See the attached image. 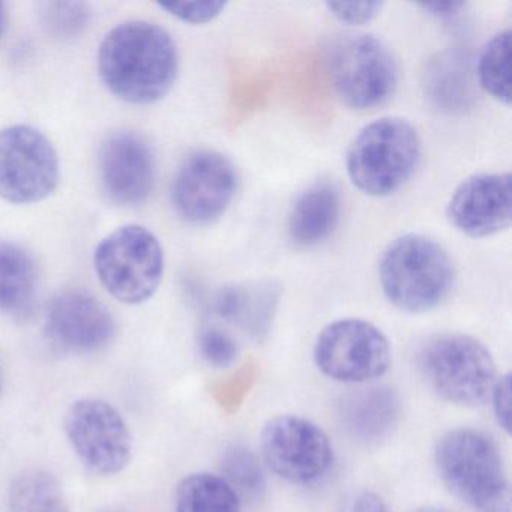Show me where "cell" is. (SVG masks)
Here are the masks:
<instances>
[{"mask_svg": "<svg viewBox=\"0 0 512 512\" xmlns=\"http://www.w3.org/2000/svg\"><path fill=\"white\" fill-rule=\"evenodd\" d=\"M98 71L106 88L125 103L163 100L178 79V47L172 35L149 22H125L104 38Z\"/></svg>", "mask_w": 512, "mask_h": 512, "instance_id": "1", "label": "cell"}, {"mask_svg": "<svg viewBox=\"0 0 512 512\" xmlns=\"http://www.w3.org/2000/svg\"><path fill=\"white\" fill-rule=\"evenodd\" d=\"M383 295L398 310L428 313L442 305L455 283L448 251L430 236L407 233L389 242L379 260Z\"/></svg>", "mask_w": 512, "mask_h": 512, "instance_id": "2", "label": "cell"}, {"mask_svg": "<svg viewBox=\"0 0 512 512\" xmlns=\"http://www.w3.org/2000/svg\"><path fill=\"white\" fill-rule=\"evenodd\" d=\"M437 473L461 502L478 512H511V491L499 446L473 428L448 431L434 452Z\"/></svg>", "mask_w": 512, "mask_h": 512, "instance_id": "3", "label": "cell"}, {"mask_svg": "<svg viewBox=\"0 0 512 512\" xmlns=\"http://www.w3.org/2000/svg\"><path fill=\"white\" fill-rule=\"evenodd\" d=\"M421 158L418 131L403 118H382L365 125L350 143L346 169L365 196L388 197L407 184Z\"/></svg>", "mask_w": 512, "mask_h": 512, "instance_id": "4", "label": "cell"}, {"mask_svg": "<svg viewBox=\"0 0 512 512\" xmlns=\"http://www.w3.org/2000/svg\"><path fill=\"white\" fill-rule=\"evenodd\" d=\"M419 368L440 398L458 406L485 403L497 380L496 362L490 350L464 334L431 337L419 352Z\"/></svg>", "mask_w": 512, "mask_h": 512, "instance_id": "5", "label": "cell"}, {"mask_svg": "<svg viewBox=\"0 0 512 512\" xmlns=\"http://www.w3.org/2000/svg\"><path fill=\"white\" fill-rule=\"evenodd\" d=\"M95 271L104 289L128 305L149 301L164 275V251L157 236L139 224L107 235L94 254Z\"/></svg>", "mask_w": 512, "mask_h": 512, "instance_id": "6", "label": "cell"}, {"mask_svg": "<svg viewBox=\"0 0 512 512\" xmlns=\"http://www.w3.org/2000/svg\"><path fill=\"white\" fill-rule=\"evenodd\" d=\"M328 67L335 92L350 109H376L395 94L398 86L397 61L374 35L338 38L329 50Z\"/></svg>", "mask_w": 512, "mask_h": 512, "instance_id": "7", "label": "cell"}, {"mask_svg": "<svg viewBox=\"0 0 512 512\" xmlns=\"http://www.w3.org/2000/svg\"><path fill=\"white\" fill-rule=\"evenodd\" d=\"M61 167L52 142L37 128L14 125L0 131V199L31 205L52 196Z\"/></svg>", "mask_w": 512, "mask_h": 512, "instance_id": "8", "label": "cell"}, {"mask_svg": "<svg viewBox=\"0 0 512 512\" xmlns=\"http://www.w3.org/2000/svg\"><path fill=\"white\" fill-rule=\"evenodd\" d=\"M386 335L364 319H341L322 329L314 344V362L329 379L367 383L379 379L391 365Z\"/></svg>", "mask_w": 512, "mask_h": 512, "instance_id": "9", "label": "cell"}, {"mask_svg": "<svg viewBox=\"0 0 512 512\" xmlns=\"http://www.w3.org/2000/svg\"><path fill=\"white\" fill-rule=\"evenodd\" d=\"M235 164L214 149H197L182 161L172 182V205L185 223L206 226L226 214L238 191Z\"/></svg>", "mask_w": 512, "mask_h": 512, "instance_id": "10", "label": "cell"}, {"mask_svg": "<svg viewBox=\"0 0 512 512\" xmlns=\"http://www.w3.org/2000/svg\"><path fill=\"white\" fill-rule=\"evenodd\" d=\"M65 433L74 452L95 475L122 472L133 454V437L124 416L100 398H82L65 416Z\"/></svg>", "mask_w": 512, "mask_h": 512, "instance_id": "11", "label": "cell"}, {"mask_svg": "<svg viewBox=\"0 0 512 512\" xmlns=\"http://www.w3.org/2000/svg\"><path fill=\"white\" fill-rule=\"evenodd\" d=\"M262 452L272 472L292 484L322 478L334 461L328 434L310 419L280 415L262 431Z\"/></svg>", "mask_w": 512, "mask_h": 512, "instance_id": "12", "label": "cell"}, {"mask_svg": "<svg viewBox=\"0 0 512 512\" xmlns=\"http://www.w3.org/2000/svg\"><path fill=\"white\" fill-rule=\"evenodd\" d=\"M449 223L469 238L497 235L511 226V173H479L461 182L448 205Z\"/></svg>", "mask_w": 512, "mask_h": 512, "instance_id": "13", "label": "cell"}, {"mask_svg": "<svg viewBox=\"0 0 512 512\" xmlns=\"http://www.w3.org/2000/svg\"><path fill=\"white\" fill-rule=\"evenodd\" d=\"M46 332L68 353H94L109 346L116 323L109 308L85 290H65L47 308Z\"/></svg>", "mask_w": 512, "mask_h": 512, "instance_id": "14", "label": "cell"}, {"mask_svg": "<svg viewBox=\"0 0 512 512\" xmlns=\"http://www.w3.org/2000/svg\"><path fill=\"white\" fill-rule=\"evenodd\" d=\"M101 184L112 202L136 206L148 200L157 179L155 155L136 133H116L101 148Z\"/></svg>", "mask_w": 512, "mask_h": 512, "instance_id": "15", "label": "cell"}, {"mask_svg": "<svg viewBox=\"0 0 512 512\" xmlns=\"http://www.w3.org/2000/svg\"><path fill=\"white\" fill-rule=\"evenodd\" d=\"M280 293L275 281L230 284L215 293L209 304V319L232 323L254 338H262L271 326Z\"/></svg>", "mask_w": 512, "mask_h": 512, "instance_id": "16", "label": "cell"}, {"mask_svg": "<svg viewBox=\"0 0 512 512\" xmlns=\"http://www.w3.org/2000/svg\"><path fill=\"white\" fill-rule=\"evenodd\" d=\"M425 95L436 109L455 115L475 103L476 77L469 56L461 50H445L430 59L422 80Z\"/></svg>", "mask_w": 512, "mask_h": 512, "instance_id": "17", "label": "cell"}, {"mask_svg": "<svg viewBox=\"0 0 512 512\" xmlns=\"http://www.w3.org/2000/svg\"><path fill=\"white\" fill-rule=\"evenodd\" d=\"M341 196L331 182H317L299 194L289 214L290 239L299 247H313L326 241L337 229Z\"/></svg>", "mask_w": 512, "mask_h": 512, "instance_id": "18", "label": "cell"}, {"mask_svg": "<svg viewBox=\"0 0 512 512\" xmlns=\"http://www.w3.org/2000/svg\"><path fill=\"white\" fill-rule=\"evenodd\" d=\"M344 427L361 442L385 439L400 418V400L394 389L371 388L349 395L343 403Z\"/></svg>", "mask_w": 512, "mask_h": 512, "instance_id": "19", "label": "cell"}, {"mask_svg": "<svg viewBox=\"0 0 512 512\" xmlns=\"http://www.w3.org/2000/svg\"><path fill=\"white\" fill-rule=\"evenodd\" d=\"M38 269L34 257L16 244H0V314L23 319L37 301Z\"/></svg>", "mask_w": 512, "mask_h": 512, "instance_id": "20", "label": "cell"}, {"mask_svg": "<svg viewBox=\"0 0 512 512\" xmlns=\"http://www.w3.org/2000/svg\"><path fill=\"white\" fill-rule=\"evenodd\" d=\"M176 512H242L238 491L214 473H193L179 482Z\"/></svg>", "mask_w": 512, "mask_h": 512, "instance_id": "21", "label": "cell"}, {"mask_svg": "<svg viewBox=\"0 0 512 512\" xmlns=\"http://www.w3.org/2000/svg\"><path fill=\"white\" fill-rule=\"evenodd\" d=\"M8 505L10 512H68L62 485L41 469L26 470L14 479Z\"/></svg>", "mask_w": 512, "mask_h": 512, "instance_id": "22", "label": "cell"}, {"mask_svg": "<svg viewBox=\"0 0 512 512\" xmlns=\"http://www.w3.org/2000/svg\"><path fill=\"white\" fill-rule=\"evenodd\" d=\"M479 88L499 103L509 106L511 95V31L494 35L479 55L475 65Z\"/></svg>", "mask_w": 512, "mask_h": 512, "instance_id": "23", "label": "cell"}, {"mask_svg": "<svg viewBox=\"0 0 512 512\" xmlns=\"http://www.w3.org/2000/svg\"><path fill=\"white\" fill-rule=\"evenodd\" d=\"M40 19L52 37L73 40L88 26L91 8L83 2H46L40 5Z\"/></svg>", "mask_w": 512, "mask_h": 512, "instance_id": "24", "label": "cell"}, {"mask_svg": "<svg viewBox=\"0 0 512 512\" xmlns=\"http://www.w3.org/2000/svg\"><path fill=\"white\" fill-rule=\"evenodd\" d=\"M223 478L238 491L257 497L265 490L262 466L253 452L245 448L229 449L224 455Z\"/></svg>", "mask_w": 512, "mask_h": 512, "instance_id": "25", "label": "cell"}, {"mask_svg": "<svg viewBox=\"0 0 512 512\" xmlns=\"http://www.w3.org/2000/svg\"><path fill=\"white\" fill-rule=\"evenodd\" d=\"M197 346L212 367L227 368L235 364L239 355V346L236 338L223 326L212 320H206L197 332Z\"/></svg>", "mask_w": 512, "mask_h": 512, "instance_id": "26", "label": "cell"}, {"mask_svg": "<svg viewBox=\"0 0 512 512\" xmlns=\"http://www.w3.org/2000/svg\"><path fill=\"white\" fill-rule=\"evenodd\" d=\"M160 7L181 22L190 23V25H206L214 22L224 13L227 2H217V0L175 2V4H161Z\"/></svg>", "mask_w": 512, "mask_h": 512, "instance_id": "27", "label": "cell"}, {"mask_svg": "<svg viewBox=\"0 0 512 512\" xmlns=\"http://www.w3.org/2000/svg\"><path fill=\"white\" fill-rule=\"evenodd\" d=\"M325 5L335 20L349 26L373 22L385 8L383 2H328Z\"/></svg>", "mask_w": 512, "mask_h": 512, "instance_id": "28", "label": "cell"}, {"mask_svg": "<svg viewBox=\"0 0 512 512\" xmlns=\"http://www.w3.org/2000/svg\"><path fill=\"white\" fill-rule=\"evenodd\" d=\"M493 400L497 424L509 433L511 431V376L509 373L497 377L490 395Z\"/></svg>", "mask_w": 512, "mask_h": 512, "instance_id": "29", "label": "cell"}, {"mask_svg": "<svg viewBox=\"0 0 512 512\" xmlns=\"http://www.w3.org/2000/svg\"><path fill=\"white\" fill-rule=\"evenodd\" d=\"M338 512H391V509L376 493L359 491L347 497Z\"/></svg>", "mask_w": 512, "mask_h": 512, "instance_id": "30", "label": "cell"}, {"mask_svg": "<svg viewBox=\"0 0 512 512\" xmlns=\"http://www.w3.org/2000/svg\"><path fill=\"white\" fill-rule=\"evenodd\" d=\"M418 7L439 20L455 19L466 10L464 2H433V4H419Z\"/></svg>", "mask_w": 512, "mask_h": 512, "instance_id": "31", "label": "cell"}, {"mask_svg": "<svg viewBox=\"0 0 512 512\" xmlns=\"http://www.w3.org/2000/svg\"><path fill=\"white\" fill-rule=\"evenodd\" d=\"M8 13L4 2H0V38L4 37L5 29H7Z\"/></svg>", "mask_w": 512, "mask_h": 512, "instance_id": "32", "label": "cell"}, {"mask_svg": "<svg viewBox=\"0 0 512 512\" xmlns=\"http://www.w3.org/2000/svg\"><path fill=\"white\" fill-rule=\"evenodd\" d=\"M416 512H448V511H445V509H440V508H424V509H419V511H416Z\"/></svg>", "mask_w": 512, "mask_h": 512, "instance_id": "33", "label": "cell"}, {"mask_svg": "<svg viewBox=\"0 0 512 512\" xmlns=\"http://www.w3.org/2000/svg\"><path fill=\"white\" fill-rule=\"evenodd\" d=\"M0 391H2V373H0Z\"/></svg>", "mask_w": 512, "mask_h": 512, "instance_id": "34", "label": "cell"}]
</instances>
